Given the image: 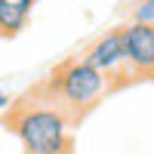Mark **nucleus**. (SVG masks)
<instances>
[{
	"label": "nucleus",
	"mask_w": 154,
	"mask_h": 154,
	"mask_svg": "<svg viewBox=\"0 0 154 154\" xmlns=\"http://www.w3.org/2000/svg\"><path fill=\"white\" fill-rule=\"evenodd\" d=\"M133 22L154 25V0H139V3L133 6Z\"/></svg>",
	"instance_id": "nucleus-6"
},
{
	"label": "nucleus",
	"mask_w": 154,
	"mask_h": 154,
	"mask_svg": "<svg viewBox=\"0 0 154 154\" xmlns=\"http://www.w3.org/2000/svg\"><path fill=\"white\" fill-rule=\"evenodd\" d=\"M123 53L130 77H154V25H123Z\"/></svg>",
	"instance_id": "nucleus-3"
},
{
	"label": "nucleus",
	"mask_w": 154,
	"mask_h": 154,
	"mask_svg": "<svg viewBox=\"0 0 154 154\" xmlns=\"http://www.w3.org/2000/svg\"><path fill=\"white\" fill-rule=\"evenodd\" d=\"M111 89H114V80L96 71L86 59H65L43 83L46 99L56 102L71 120L93 111Z\"/></svg>",
	"instance_id": "nucleus-2"
},
{
	"label": "nucleus",
	"mask_w": 154,
	"mask_h": 154,
	"mask_svg": "<svg viewBox=\"0 0 154 154\" xmlns=\"http://www.w3.org/2000/svg\"><path fill=\"white\" fill-rule=\"evenodd\" d=\"M34 0H0V34L16 37L25 31V25L31 19Z\"/></svg>",
	"instance_id": "nucleus-5"
},
{
	"label": "nucleus",
	"mask_w": 154,
	"mask_h": 154,
	"mask_svg": "<svg viewBox=\"0 0 154 154\" xmlns=\"http://www.w3.org/2000/svg\"><path fill=\"white\" fill-rule=\"evenodd\" d=\"M9 130L25 154H71V117L49 99H28L9 111Z\"/></svg>",
	"instance_id": "nucleus-1"
},
{
	"label": "nucleus",
	"mask_w": 154,
	"mask_h": 154,
	"mask_svg": "<svg viewBox=\"0 0 154 154\" xmlns=\"http://www.w3.org/2000/svg\"><path fill=\"white\" fill-rule=\"evenodd\" d=\"M6 108H9V96L0 89V111H6Z\"/></svg>",
	"instance_id": "nucleus-7"
},
{
	"label": "nucleus",
	"mask_w": 154,
	"mask_h": 154,
	"mask_svg": "<svg viewBox=\"0 0 154 154\" xmlns=\"http://www.w3.org/2000/svg\"><path fill=\"white\" fill-rule=\"evenodd\" d=\"M83 59L93 65L96 71H102L105 77H111L114 86H117V80L126 74V53H123V31L120 28H111L99 37V40L93 43L83 53Z\"/></svg>",
	"instance_id": "nucleus-4"
}]
</instances>
